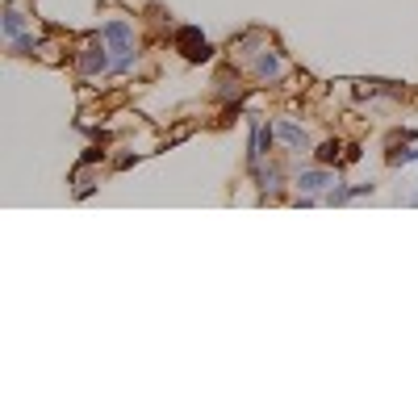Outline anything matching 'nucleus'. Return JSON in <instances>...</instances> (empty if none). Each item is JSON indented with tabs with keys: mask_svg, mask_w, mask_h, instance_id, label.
Masks as SVG:
<instances>
[{
	"mask_svg": "<svg viewBox=\"0 0 418 418\" xmlns=\"http://www.w3.org/2000/svg\"><path fill=\"white\" fill-rule=\"evenodd\" d=\"M25 34V17L17 13V9H5V38L13 42V38H21Z\"/></svg>",
	"mask_w": 418,
	"mask_h": 418,
	"instance_id": "obj_8",
	"label": "nucleus"
},
{
	"mask_svg": "<svg viewBox=\"0 0 418 418\" xmlns=\"http://www.w3.org/2000/svg\"><path fill=\"white\" fill-rule=\"evenodd\" d=\"M414 160H418V151H410V146H393V151H389V164H393V168H397V164H414Z\"/></svg>",
	"mask_w": 418,
	"mask_h": 418,
	"instance_id": "obj_12",
	"label": "nucleus"
},
{
	"mask_svg": "<svg viewBox=\"0 0 418 418\" xmlns=\"http://www.w3.org/2000/svg\"><path fill=\"white\" fill-rule=\"evenodd\" d=\"M339 151H343V142H322L318 151H314V160H318V164H339Z\"/></svg>",
	"mask_w": 418,
	"mask_h": 418,
	"instance_id": "obj_10",
	"label": "nucleus"
},
{
	"mask_svg": "<svg viewBox=\"0 0 418 418\" xmlns=\"http://www.w3.org/2000/svg\"><path fill=\"white\" fill-rule=\"evenodd\" d=\"M255 176H259V188H264V192H276V188H280V168H276V164L259 168Z\"/></svg>",
	"mask_w": 418,
	"mask_h": 418,
	"instance_id": "obj_9",
	"label": "nucleus"
},
{
	"mask_svg": "<svg viewBox=\"0 0 418 418\" xmlns=\"http://www.w3.org/2000/svg\"><path fill=\"white\" fill-rule=\"evenodd\" d=\"M251 67H255V76H259V80H268V84H276V80L285 76V59L276 55V50H268V46L255 55V63H251Z\"/></svg>",
	"mask_w": 418,
	"mask_h": 418,
	"instance_id": "obj_5",
	"label": "nucleus"
},
{
	"mask_svg": "<svg viewBox=\"0 0 418 418\" xmlns=\"http://www.w3.org/2000/svg\"><path fill=\"white\" fill-rule=\"evenodd\" d=\"M96 160H104V151H100V146H88V151H84V164H96Z\"/></svg>",
	"mask_w": 418,
	"mask_h": 418,
	"instance_id": "obj_13",
	"label": "nucleus"
},
{
	"mask_svg": "<svg viewBox=\"0 0 418 418\" xmlns=\"http://www.w3.org/2000/svg\"><path fill=\"white\" fill-rule=\"evenodd\" d=\"M100 34H104V42H109V50H113V72H126L134 63V30L126 21H109Z\"/></svg>",
	"mask_w": 418,
	"mask_h": 418,
	"instance_id": "obj_2",
	"label": "nucleus"
},
{
	"mask_svg": "<svg viewBox=\"0 0 418 418\" xmlns=\"http://www.w3.org/2000/svg\"><path fill=\"white\" fill-rule=\"evenodd\" d=\"M9 46H13V55H34V46H38V38H34V34H21V38H13Z\"/></svg>",
	"mask_w": 418,
	"mask_h": 418,
	"instance_id": "obj_11",
	"label": "nucleus"
},
{
	"mask_svg": "<svg viewBox=\"0 0 418 418\" xmlns=\"http://www.w3.org/2000/svg\"><path fill=\"white\" fill-rule=\"evenodd\" d=\"M272 138H276V126L251 122V151H247V164H251V172H259V168H264V155H268Z\"/></svg>",
	"mask_w": 418,
	"mask_h": 418,
	"instance_id": "obj_4",
	"label": "nucleus"
},
{
	"mask_svg": "<svg viewBox=\"0 0 418 418\" xmlns=\"http://www.w3.org/2000/svg\"><path fill=\"white\" fill-rule=\"evenodd\" d=\"M276 138H280L289 151H309V134H305V126H297V122H276Z\"/></svg>",
	"mask_w": 418,
	"mask_h": 418,
	"instance_id": "obj_7",
	"label": "nucleus"
},
{
	"mask_svg": "<svg viewBox=\"0 0 418 418\" xmlns=\"http://www.w3.org/2000/svg\"><path fill=\"white\" fill-rule=\"evenodd\" d=\"M176 50H180L188 63H205L209 55H214V42H209L197 25H180L176 30Z\"/></svg>",
	"mask_w": 418,
	"mask_h": 418,
	"instance_id": "obj_3",
	"label": "nucleus"
},
{
	"mask_svg": "<svg viewBox=\"0 0 418 418\" xmlns=\"http://www.w3.org/2000/svg\"><path fill=\"white\" fill-rule=\"evenodd\" d=\"M80 72L88 76V80H96V76H109L113 72V55H109V42H104V34H92L84 46H80Z\"/></svg>",
	"mask_w": 418,
	"mask_h": 418,
	"instance_id": "obj_1",
	"label": "nucleus"
},
{
	"mask_svg": "<svg viewBox=\"0 0 418 418\" xmlns=\"http://www.w3.org/2000/svg\"><path fill=\"white\" fill-rule=\"evenodd\" d=\"M301 192H309V197H318V192H327V184H335V176L327 172V164L322 168H309V172H297V180H293Z\"/></svg>",
	"mask_w": 418,
	"mask_h": 418,
	"instance_id": "obj_6",
	"label": "nucleus"
}]
</instances>
